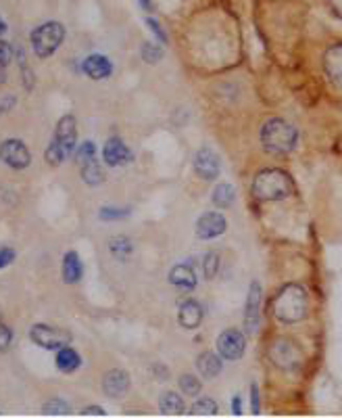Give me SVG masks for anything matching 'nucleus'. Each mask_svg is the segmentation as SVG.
Instances as JSON below:
<instances>
[{
	"label": "nucleus",
	"mask_w": 342,
	"mask_h": 418,
	"mask_svg": "<svg viewBox=\"0 0 342 418\" xmlns=\"http://www.w3.org/2000/svg\"><path fill=\"white\" fill-rule=\"evenodd\" d=\"M307 310H309L307 291L301 285H297V283L284 285L278 291V295L274 297V304H272L274 318L278 322H282V324H297V322H301L307 316Z\"/></svg>",
	"instance_id": "1"
},
{
	"label": "nucleus",
	"mask_w": 342,
	"mask_h": 418,
	"mask_svg": "<svg viewBox=\"0 0 342 418\" xmlns=\"http://www.w3.org/2000/svg\"><path fill=\"white\" fill-rule=\"evenodd\" d=\"M259 140H261V147L270 153V155H288L297 149L299 144V130L282 119V117H272L267 119L263 126H261V132H259Z\"/></svg>",
	"instance_id": "2"
},
{
	"label": "nucleus",
	"mask_w": 342,
	"mask_h": 418,
	"mask_svg": "<svg viewBox=\"0 0 342 418\" xmlns=\"http://www.w3.org/2000/svg\"><path fill=\"white\" fill-rule=\"evenodd\" d=\"M295 180L288 172L278 167L261 170L253 180V195L259 201H282L295 193Z\"/></svg>",
	"instance_id": "3"
},
{
	"label": "nucleus",
	"mask_w": 342,
	"mask_h": 418,
	"mask_svg": "<svg viewBox=\"0 0 342 418\" xmlns=\"http://www.w3.org/2000/svg\"><path fill=\"white\" fill-rule=\"evenodd\" d=\"M75 142H77V121L73 115H63L56 121L54 136L44 153L46 161L50 165L65 163L71 157V153H75Z\"/></svg>",
	"instance_id": "4"
},
{
	"label": "nucleus",
	"mask_w": 342,
	"mask_h": 418,
	"mask_svg": "<svg viewBox=\"0 0 342 418\" xmlns=\"http://www.w3.org/2000/svg\"><path fill=\"white\" fill-rule=\"evenodd\" d=\"M65 40V25L59 21H46L31 31V48L38 59H48Z\"/></svg>",
	"instance_id": "5"
},
{
	"label": "nucleus",
	"mask_w": 342,
	"mask_h": 418,
	"mask_svg": "<svg viewBox=\"0 0 342 418\" xmlns=\"http://www.w3.org/2000/svg\"><path fill=\"white\" fill-rule=\"evenodd\" d=\"M267 358L272 360V364L280 371H286V373H293L297 368H301L303 364V352L301 348L290 341V339H276L270 350H267Z\"/></svg>",
	"instance_id": "6"
},
{
	"label": "nucleus",
	"mask_w": 342,
	"mask_h": 418,
	"mask_svg": "<svg viewBox=\"0 0 342 418\" xmlns=\"http://www.w3.org/2000/svg\"><path fill=\"white\" fill-rule=\"evenodd\" d=\"M29 339L42 350H61L71 343V333L40 322L29 329Z\"/></svg>",
	"instance_id": "7"
},
{
	"label": "nucleus",
	"mask_w": 342,
	"mask_h": 418,
	"mask_svg": "<svg viewBox=\"0 0 342 418\" xmlns=\"http://www.w3.org/2000/svg\"><path fill=\"white\" fill-rule=\"evenodd\" d=\"M0 159L4 165L13 167V170H25L31 163V153L25 147L23 140L19 138H6L0 144Z\"/></svg>",
	"instance_id": "8"
},
{
	"label": "nucleus",
	"mask_w": 342,
	"mask_h": 418,
	"mask_svg": "<svg viewBox=\"0 0 342 418\" xmlns=\"http://www.w3.org/2000/svg\"><path fill=\"white\" fill-rule=\"evenodd\" d=\"M247 350V339L240 331L236 329H228L219 335L217 339V352L224 360H230V362H236L242 358Z\"/></svg>",
	"instance_id": "9"
},
{
	"label": "nucleus",
	"mask_w": 342,
	"mask_h": 418,
	"mask_svg": "<svg viewBox=\"0 0 342 418\" xmlns=\"http://www.w3.org/2000/svg\"><path fill=\"white\" fill-rule=\"evenodd\" d=\"M324 71L328 82L342 90V42H334L324 52Z\"/></svg>",
	"instance_id": "10"
},
{
	"label": "nucleus",
	"mask_w": 342,
	"mask_h": 418,
	"mask_svg": "<svg viewBox=\"0 0 342 418\" xmlns=\"http://www.w3.org/2000/svg\"><path fill=\"white\" fill-rule=\"evenodd\" d=\"M261 295H263L261 285L257 281L251 283V289H249V295H247V306H244V327H247L249 333H255L257 327H259V318H261Z\"/></svg>",
	"instance_id": "11"
},
{
	"label": "nucleus",
	"mask_w": 342,
	"mask_h": 418,
	"mask_svg": "<svg viewBox=\"0 0 342 418\" xmlns=\"http://www.w3.org/2000/svg\"><path fill=\"white\" fill-rule=\"evenodd\" d=\"M221 163L219 157L211 151V149H199L194 155V172L203 178V180H215L219 176Z\"/></svg>",
	"instance_id": "12"
},
{
	"label": "nucleus",
	"mask_w": 342,
	"mask_h": 418,
	"mask_svg": "<svg viewBox=\"0 0 342 418\" xmlns=\"http://www.w3.org/2000/svg\"><path fill=\"white\" fill-rule=\"evenodd\" d=\"M102 159L109 167H119L132 161V151L125 147V142L117 136L109 138L102 147Z\"/></svg>",
	"instance_id": "13"
},
{
	"label": "nucleus",
	"mask_w": 342,
	"mask_h": 418,
	"mask_svg": "<svg viewBox=\"0 0 342 418\" xmlns=\"http://www.w3.org/2000/svg\"><path fill=\"white\" fill-rule=\"evenodd\" d=\"M226 218L217 211H207L196 222V237L199 239H215L226 232Z\"/></svg>",
	"instance_id": "14"
},
{
	"label": "nucleus",
	"mask_w": 342,
	"mask_h": 418,
	"mask_svg": "<svg viewBox=\"0 0 342 418\" xmlns=\"http://www.w3.org/2000/svg\"><path fill=\"white\" fill-rule=\"evenodd\" d=\"M130 389V375L121 368H113L102 377V391L109 398H121Z\"/></svg>",
	"instance_id": "15"
},
{
	"label": "nucleus",
	"mask_w": 342,
	"mask_h": 418,
	"mask_svg": "<svg viewBox=\"0 0 342 418\" xmlns=\"http://www.w3.org/2000/svg\"><path fill=\"white\" fill-rule=\"evenodd\" d=\"M81 71L90 80H107L113 73V63L104 54H88L81 61Z\"/></svg>",
	"instance_id": "16"
},
{
	"label": "nucleus",
	"mask_w": 342,
	"mask_h": 418,
	"mask_svg": "<svg viewBox=\"0 0 342 418\" xmlns=\"http://www.w3.org/2000/svg\"><path fill=\"white\" fill-rule=\"evenodd\" d=\"M61 274H63V283L67 285H75L81 281L84 276V266L81 260L75 251H67L63 257V266H61Z\"/></svg>",
	"instance_id": "17"
},
{
	"label": "nucleus",
	"mask_w": 342,
	"mask_h": 418,
	"mask_svg": "<svg viewBox=\"0 0 342 418\" xmlns=\"http://www.w3.org/2000/svg\"><path fill=\"white\" fill-rule=\"evenodd\" d=\"M178 320L184 329H196L203 320V306L194 299H186L182 306H180V312H178Z\"/></svg>",
	"instance_id": "18"
},
{
	"label": "nucleus",
	"mask_w": 342,
	"mask_h": 418,
	"mask_svg": "<svg viewBox=\"0 0 342 418\" xmlns=\"http://www.w3.org/2000/svg\"><path fill=\"white\" fill-rule=\"evenodd\" d=\"M169 283L178 289H184V291H192L196 287V274L194 270L190 268V264H180L176 266L171 272H169Z\"/></svg>",
	"instance_id": "19"
},
{
	"label": "nucleus",
	"mask_w": 342,
	"mask_h": 418,
	"mask_svg": "<svg viewBox=\"0 0 342 418\" xmlns=\"http://www.w3.org/2000/svg\"><path fill=\"white\" fill-rule=\"evenodd\" d=\"M54 364H56V368H59L61 373L71 375V373H75V371L81 366V358H79V354H77L75 350H71L69 345H65V348L56 350V360H54Z\"/></svg>",
	"instance_id": "20"
},
{
	"label": "nucleus",
	"mask_w": 342,
	"mask_h": 418,
	"mask_svg": "<svg viewBox=\"0 0 342 418\" xmlns=\"http://www.w3.org/2000/svg\"><path fill=\"white\" fill-rule=\"evenodd\" d=\"M196 368H199V373H201L205 379H215V377H219L224 364H221V360H219L217 354H213V352H203V354L196 358Z\"/></svg>",
	"instance_id": "21"
},
{
	"label": "nucleus",
	"mask_w": 342,
	"mask_h": 418,
	"mask_svg": "<svg viewBox=\"0 0 342 418\" xmlns=\"http://www.w3.org/2000/svg\"><path fill=\"white\" fill-rule=\"evenodd\" d=\"M79 167H81V180H84L88 186H98V184L104 182V172H102V167H100V163H98L96 159L86 161V163H81Z\"/></svg>",
	"instance_id": "22"
},
{
	"label": "nucleus",
	"mask_w": 342,
	"mask_h": 418,
	"mask_svg": "<svg viewBox=\"0 0 342 418\" xmlns=\"http://www.w3.org/2000/svg\"><path fill=\"white\" fill-rule=\"evenodd\" d=\"M109 251L115 260L119 262H125L132 253H134V245H132V239L119 234V237H113L111 243H109Z\"/></svg>",
	"instance_id": "23"
},
{
	"label": "nucleus",
	"mask_w": 342,
	"mask_h": 418,
	"mask_svg": "<svg viewBox=\"0 0 342 418\" xmlns=\"http://www.w3.org/2000/svg\"><path fill=\"white\" fill-rule=\"evenodd\" d=\"M159 410H161L163 415H173V417H178V415H184V402H182V398H180L178 394L165 391V394L159 398Z\"/></svg>",
	"instance_id": "24"
},
{
	"label": "nucleus",
	"mask_w": 342,
	"mask_h": 418,
	"mask_svg": "<svg viewBox=\"0 0 342 418\" xmlns=\"http://www.w3.org/2000/svg\"><path fill=\"white\" fill-rule=\"evenodd\" d=\"M234 199H236L234 186H230V184H217V186L213 188L211 201H213L215 207L226 209V207H230V205L234 203Z\"/></svg>",
	"instance_id": "25"
},
{
	"label": "nucleus",
	"mask_w": 342,
	"mask_h": 418,
	"mask_svg": "<svg viewBox=\"0 0 342 418\" xmlns=\"http://www.w3.org/2000/svg\"><path fill=\"white\" fill-rule=\"evenodd\" d=\"M140 54H142V61H144V63L155 65V63L161 61V57H163V48H161L159 44H155V42H142V46H140Z\"/></svg>",
	"instance_id": "26"
},
{
	"label": "nucleus",
	"mask_w": 342,
	"mask_h": 418,
	"mask_svg": "<svg viewBox=\"0 0 342 418\" xmlns=\"http://www.w3.org/2000/svg\"><path fill=\"white\" fill-rule=\"evenodd\" d=\"M96 159V144L92 140H84L77 149H75V161L81 165L86 161H92Z\"/></svg>",
	"instance_id": "27"
},
{
	"label": "nucleus",
	"mask_w": 342,
	"mask_h": 418,
	"mask_svg": "<svg viewBox=\"0 0 342 418\" xmlns=\"http://www.w3.org/2000/svg\"><path fill=\"white\" fill-rule=\"evenodd\" d=\"M42 412L48 415V417H65V415L71 412V408H69V404L63 402V400H48V402L42 406Z\"/></svg>",
	"instance_id": "28"
},
{
	"label": "nucleus",
	"mask_w": 342,
	"mask_h": 418,
	"mask_svg": "<svg viewBox=\"0 0 342 418\" xmlns=\"http://www.w3.org/2000/svg\"><path fill=\"white\" fill-rule=\"evenodd\" d=\"M180 389L184 391V396L194 398V396L201 394L203 385H201V381H199L196 377H192V375H184V377H180Z\"/></svg>",
	"instance_id": "29"
},
{
	"label": "nucleus",
	"mask_w": 342,
	"mask_h": 418,
	"mask_svg": "<svg viewBox=\"0 0 342 418\" xmlns=\"http://www.w3.org/2000/svg\"><path fill=\"white\" fill-rule=\"evenodd\" d=\"M194 417H215L217 415V404L211 398H203L192 406Z\"/></svg>",
	"instance_id": "30"
},
{
	"label": "nucleus",
	"mask_w": 342,
	"mask_h": 418,
	"mask_svg": "<svg viewBox=\"0 0 342 418\" xmlns=\"http://www.w3.org/2000/svg\"><path fill=\"white\" fill-rule=\"evenodd\" d=\"M132 214L130 207H100L98 211V218L104 220V222H111V220H123Z\"/></svg>",
	"instance_id": "31"
},
{
	"label": "nucleus",
	"mask_w": 342,
	"mask_h": 418,
	"mask_svg": "<svg viewBox=\"0 0 342 418\" xmlns=\"http://www.w3.org/2000/svg\"><path fill=\"white\" fill-rule=\"evenodd\" d=\"M203 266H205V276H207V278H215V276H217V270H219V255L213 253V251H209V253L205 255Z\"/></svg>",
	"instance_id": "32"
},
{
	"label": "nucleus",
	"mask_w": 342,
	"mask_h": 418,
	"mask_svg": "<svg viewBox=\"0 0 342 418\" xmlns=\"http://www.w3.org/2000/svg\"><path fill=\"white\" fill-rule=\"evenodd\" d=\"M17 59H19L21 73H23V86H25V90H31V88H33V73H31V69L27 67V63H25V57H23V52H21V50H17Z\"/></svg>",
	"instance_id": "33"
},
{
	"label": "nucleus",
	"mask_w": 342,
	"mask_h": 418,
	"mask_svg": "<svg viewBox=\"0 0 342 418\" xmlns=\"http://www.w3.org/2000/svg\"><path fill=\"white\" fill-rule=\"evenodd\" d=\"M146 27H148V29H150V31L157 36V40H159V42H163V44L167 42V33H165L163 25H161L157 19H153V17H146Z\"/></svg>",
	"instance_id": "34"
},
{
	"label": "nucleus",
	"mask_w": 342,
	"mask_h": 418,
	"mask_svg": "<svg viewBox=\"0 0 342 418\" xmlns=\"http://www.w3.org/2000/svg\"><path fill=\"white\" fill-rule=\"evenodd\" d=\"M10 343H13V331L0 318V352H6L10 348Z\"/></svg>",
	"instance_id": "35"
},
{
	"label": "nucleus",
	"mask_w": 342,
	"mask_h": 418,
	"mask_svg": "<svg viewBox=\"0 0 342 418\" xmlns=\"http://www.w3.org/2000/svg\"><path fill=\"white\" fill-rule=\"evenodd\" d=\"M15 52H13V46L4 40H0V67H6L10 61H13Z\"/></svg>",
	"instance_id": "36"
},
{
	"label": "nucleus",
	"mask_w": 342,
	"mask_h": 418,
	"mask_svg": "<svg viewBox=\"0 0 342 418\" xmlns=\"http://www.w3.org/2000/svg\"><path fill=\"white\" fill-rule=\"evenodd\" d=\"M15 262V251L10 247H0V270Z\"/></svg>",
	"instance_id": "37"
},
{
	"label": "nucleus",
	"mask_w": 342,
	"mask_h": 418,
	"mask_svg": "<svg viewBox=\"0 0 342 418\" xmlns=\"http://www.w3.org/2000/svg\"><path fill=\"white\" fill-rule=\"evenodd\" d=\"M251 408H253V415L261 412V400H259V387H257V383L251 385Z\"/></svg>",
	"instance_id": "38"
},
{
	"label": "nucleus",
	"mask_w": 342,
	"mask_h": 418,
	"mask_svg": "<svg viewBox=\"0 0 342 418\" xmlns=\"http://www.w3.org/2000/svg\"><path fill=\"white\" fill-rule=\"evenodd\" d=\"M81 417H107V412L100 406H88L81 410Z\"/></svg>",
	"instance_id": "39"
},
{
	"label": "nucleus",
	"mask_w": 342,
	"mask_h": 418,
	"mask_svg": "<svg viewBox=\"0 0 342 418\" xmlns=\"http://www.w3.org/2000/svg\"><path fill=\"white\" fill-rule=\"evenodd\" d=\"M232 412H234L236 417L242 415V400H240V396H236V398L232 400Z\"/></svg>",
	"instance_id": "40"
},
{
	"label": "nucleus",
	"mask_w": 342,
	"mask_h": 418,
	"mask_svg": "<svg viewBox=\"0 0 342 418\" xmlns=\"http://www.w3.org/2000/svg\"><path fill=\"white\" fill-rule=\"evenodd\" d=\"M138 4H140V8H142V10H146V13L155 10V4H153V0H138Z\"/></svg>",
	"instance_id": "41"
},
{
	"label": "nucleus",
	"mask_w": 342,
	"mask_h": 418,
	"mask_svg": "<svg viewBox=\"0 0 342 418\" xmlns=\"http://www.w3.org/2000/svg\"><path fill=\"white\" fill-rule=\"evenodd\" d=\"M6 82V71H4V67H0V86Z\"/></svg>",
	"instance_id": "42"
},
{
	"label": "nucleus",
	"mask_w": 342,
	"mask_h": 418,
	"mask_svg": "<svg viewBox=\"0 0 342 418\" xmlns=\"http://www.w3.org/2000/svg\"><path fill=\"white\" fill-rule=\"evenodd\" d=\"M4 31H6V23H4V19L0 17V36H2Z\"/></svg>",
	"instance_id": "43"
}]
</instances>
